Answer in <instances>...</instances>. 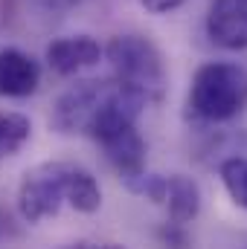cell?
I'll use <instances>...</instances> for the list:
<instances>
[{"instance_id": "9c48e42d", "label": "cell", "mask_w": 247, "mask_h": 249, "mask_svg": "<svg viewBox=\"0 0 247 249\" xmlns=\"http://www.w3.org/2000/svg\"><path fill=\"white\" fill-rule=\"evenodd\" d=\"M32 136V122L29 116L18 110H0V162L23 151V145Z\"/></svg>"}, {"instance_id": "ba28073f", "label": "cell", "mask_w": 247, "mask_h": 249, "mask_svg": "<svg viewBox=\"0 0 247 249\" xmlns=\"http://www.w3.org/2000/svg\"><path fill=\"white\" fill-rule=\"evenodd\" d=\"M166 212H169V220L172 223H192L201 212V188L192 177L186 174H169L166 177V191H163V203Z\"/></svg>"}, {"instance_id": "52a82bcc", "label": "cell", "mask_w": 247, "mask_h": 249, "mask_svg": "<svg viewBox=\"0 0 247 249\" xmlns=\"http://www.w3.org/2000/svg\"><path fill=\"white\" fill-rule=\"evenodd\" d=\"M105 50L90 35H64L47 47V64L59 75H76L82 70H90L102 61Z\"/></svg>"}, {"instance_id": "277c9868", "label": "cell", "mask_w": 247, "mask_h": 249, "mask_svg": "<svg viewBox=\"0 0 247 249\" xmlns=\"http://www.w3.org/2000/svg\"><path fill=\"white\" fill-rule=\"evenodd\" d=\"M114 84H117V78H82V81L70 84L53 105V113H50L53 130H59L64 136L87 133L93 116L111 96Z\"/></svg>"}, {"instance_id": "6da1fadb", "label": "cell", "mask_w": 247, "mask_h": 249, "mask_svg": "<svg viewBox=\"0 0 247 249\" xmlns=\"http://www.w3.org/2000/svg\"><path fill=\"white\" fill-rule=\"evenodd\" d=\"M64 206L93 214L102 206L96 177L76 162H41L29 168L18 186V212L26 223L56 217Z\"/></svg>"}, {"instance_id": "7a4b0ae2", "label": "cell", "mask_w": 247, "mask_h": 249, "mask_svg": "<svg viewBox=\"0 0 247 249\" xmlns=\"http://www.w3.org/2000/svg\"><path fill=\"white\" fill-rule=\"evenodd\" d=\"M247 107V70L233 61H209L198 67L189 84L186 110L201 124H224Z\"/></svg>"}, {"instance_id": "3957f363", "label": "cell", "mask_w": 247, "mask_h": 249, "mask_svg": "<svg viewBox=\"0 0 247 249\" xmlns=\"http://www.w3.org/2000/svg\"><path fill=\"white\" fill-rule=\"evenodd\" d=\"M105 58L114 70V78L123 81L125 87L137 90L148 105L163 102L169 90V72L163 53L143 35H117L105 47Z\"/></svg>"}, {"instance_id": "8992f818", "label": "cell", "mask_w": 247, "mask_h": 249, "mask_svg": "<svg viewBox=\"0 0 247 249\" xmlns=\"http://www.w3.org/2000/svg\"><path fill=\"white\" fill-rule=\"evenodd\" d=\"M41 84V64L18 47H0V99H26Z\"/></svg>"}, {"instance_id": "30bf717a", "label": "cell", "mask_w": 247, "mask_h": 249, "mask_svg": "<svg viewBox=\"0 0 247 249\" xmlns=\"http://www.w3.org/2000/svg\"><path fill=\"white\" fill-rule=\"evenodd\" d=\"M218 174H221V183L227 188L230 200L247 212V157H230V160H224L221 168H218Z\"/></svg>"}, {"instance_id": "8fae6325", "label": "cell", "mask_w": 247, "mask_h": 249, "mask_svg": "<svg viewBox=\"0 0 247 249\" xmlns=\"http://www.w3.org/2000/svg\"><path fill=\"white\" fill-rule=\"evenodd\" d=\"M143 9H148V12H154V15H166V12H175V9H181L186 0H137Z\"/></svg>"}, {"instance_id": "5b68a950", "label": "cell", "mask_w": 247, "mask_h": 249, "mask_svg": "<svg viewBox=\"0 0 247 249\" xmlns=\"http://www.w3.org/2000/svg\"><path fill=\"white\" fill-rule=\"evenodd\" d=\"M206 35L221 50H247V0H212Z\"/></svg>"}]
</instances>
